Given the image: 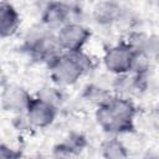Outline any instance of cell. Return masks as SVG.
Listing matches in <instances>:
<instances>
[{"mask_svg":"<svg viewBox=\"0 0 159 159\" xmlns=\"http://www.w3.org/2000/svg\"><path fill=\"white\" fill-rule=\"evenodd\" d=\"M87 147V139L81 133H71L63 142L56 144L52 150L53 159H78Z\"/></svg>","mask_w":159,"mask_h":159,"instance_id":"cell-10","label":"cell"},{"mask_svg":"<svg viewBox=\"0 0 159 159\" xmlns=\"http://www.w3.org/2000/svg\"><path fill=\"white\" fill-rule=\"evenodd\" d=\"M32 99L27 89L19 84H7L0 94V104L4 111L24 114Z\"/></svg>","mask_w":159,"mask_h":159,"instance_id":"cell-9","label":"cell"},{"mask_svg":"<svg viewBox=\"0 0 159 159\" xmlns=\"http://www.w3.org/2000/svg\"><path fill=\"white\" fill-rule=\"evenodd\" d=\"M143 159H158V155H157L155 153H153V152H148V153L143 157Z\"/></svg>","mask_w":159,"mask_h":159,"instance_id":"cell-16","label":"cell"},{"mask_svg":"<svg viewBox=\"0 0 159 159\" xmlns=\"http://www.w3.org/2000/svg\"><path fill=\"white\" fill-rule=\"evenodd\" d=\"M137 52L124 41H119L117 45L106 50L103 56L104 67L116 76L129 72L133 67Z\"/></svg>","mask_w":159,"mask_h":159,"instance_id":"cell-5","label":"cell"},{"mask_svg":"<svg viewBox=\"0 0 159 159\" xmlns=\"http://www.w3.org/2000/svg\"><path fill=\"white\" fill-rule=\"evenodd\" d=\"M80 10L73 4L61 1L47 2L41 14V25L52 32L58 31L70 22H78L75 19L80 14Z\"/></svg>","mask_w":159,"mask_h":159,"instance_id":"cell-4","label":"cell"},{"mask_svg":"<svg viewBox=\"0 0 159 159\" xmlns=\"http://www.w3.org/2000/svg\"><path fill=\"white\" fill-rule=\"evenodd\" d=\"M113 94L107 91L103 87H99L97 84H88L83 91V98L91 103H94L97 107L104 103L108 98H111Z\"/></svg>","mask_w":159,"mask_h":159,"instance_id":"cell-14","label":"cell"},{"mask_svg":"<svg viewBox=\"0 0 159 159\" xmlns=\"http://www.w3.org/2000/svg\"><path fill=\"white\" fill-rule=\"evenodd\" d=\"M50 78L60 87L75 84L86 72L94 67L93 60L83 51L62 52L48 65Z\"/></svg>","mask_w":159,"mask_h":159,"instance_id":"cell-2","label":"cell"},{"mask_svg":"<svg viewBox=\"0 0 159 159\" xmlns=\"http://www.w3.org/2000/svg\"><path fill=\"white\" fill-rule=\"evenodd\" d=\"M91 35V30L84 25L80 22H70L56 32V39L62 52H78L83 51Z\"/></svg>","mask_w":159,"mask_h":159,"instance_id":"cell-6","label":"cell"},{"mask_svg":"<svg viewBox=\"0 0 159 159\" xmlns=\"http://www.w3.org/2000/svg\"><path fill=\"white\" fill-rule=\"evenodd\" d=\"M124 10L116 1H101L93 6V19L102 26H111L122 20Z\"/></svg>","mask_w":159,"mask_h":159,"instance_id":"cell-11","label":"cell"},{"mask_svg":"<svg viewBox=\"0 0 159 159\" xmlns=\"http://www.w3.org/2000/svg\"><path fill=\"white\" fill-rule=\"evenodd\" d=\"M21 19L17 10L10 2H0V37L15 35L20 27Z\"/></svg>","mask_w":159,"mask_h":159,"instance_id":"cell-12","label":"cell"},{"mask_svg":"<svg viewBox=\"0 0 159 159\" xmlns=\"http://www.w3.org/2000/svg\"><path fill=\"white\" fill-rule=\"evenodd\" d=\"M22 50L36 62L48 65L53 58L62 53L56 39V34L46 27L37 26L31 29L24 41Z\"/></svg>","mask_w":159,"mask_h":159,"instance_id":"cell-3","label":"cell"},{"mask_svg":"<svg viewBox=\"0 0 159 159\" xmlns=\"http://www.w3.org/2000/svg\"><path fill=\"white\" fill-rule=\"evenodd\" d=\"M21 152L6 144H0V159H20Z\"/></svg>","mask_w":159,"mask_h":159,"instance_id":"cell-15","label":"cell"},{"mask_svg":"<svg viewBox=\"0 0 159 159\" xmlns=\"http://www.w3.org/2000/svg\"><path fill=\"white\" fill-rule=\"evenodd\" d=\"M147 73L129 71L124 75L117 76L113 82L114 96L132 99L133 96H139L147 89Z\"/></svg>","mask_w":159,"mask_h":159,"instance_id":"cell-8","label":"cell"},{"mask_svg":"<svg viewBox=\"0 0 159 159\" xmlns=\"http://www.w3.org/2000/svg\"><path fill=\"white\" fill-rule=\"evenodd\" d=\"M36 159H41V158H36Z\"/></svg>","mask_w":159,"mask_h":159,"instance_id":"cell-17","label":"cell"},{"mask_svg":"<svg viewBox=\"0 0 159 159\" xmlns=\"http://www.w3.org/2000/svg\"><path fill=\"white\" fill-rule=\"evenodd\" d=\"M137 107L132 99L112 96L96 109L98 125L109 134H125L135 130Z\"/></svg>","mask_w":159,"mask_h":159,"instance_id":"cell-1","label":"cell"},{"mask_svg":"<svg viewBox=\"0 0 159 159\" xmlns=\"http://www.w3.org/2000/svg\"><path fill=\"white\" fill-rule=\"evenodd\" d=\"M58 107L55 104L40 97H32L26 112L24 113V117L30 127L42 129L55 122Z\"/></svg>","mask_w":159,"mask_h":159,"instance_id":"cell-7","label":"cell"},{"mask_svg":"<svg viewBox=\"0 0 159 159\" xmlns=\"http://www.w3.org/2000/svg\"><path fill=\"white\" fill-rule=\"evenodd\" d=\"M101 154L103 159H128V149L122 140L113 137L106 139L101 144Z\"/></svg>","mask_w":159,"mask_h":159,"instance_id":"cell-13","label":"cell"}]
</instances>
